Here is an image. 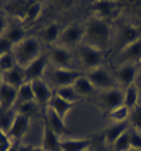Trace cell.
<instances>
[{
  "label": "cell",
  "mask_w": 141,
  "mask_h": 151,
  "mask_svg": "<svg viewBox=\"0 0 141 151\" xmlns=\"http://www.w3.org/2000/svg\"><path fill=\"white\" fill-rule=\"evenodd\" d=\"M84 37L88 45L104 52L110 42V26L108 21L97 17L88 19L84 26Z\"/></svg>",
  "instance_id": "1"
},
{
  "label": "cell",
  "mask_w": 141,
  "mask_h": 151,
  "mask_svg": "<svg viewBox=\"0 0 141 151\" xmlns=\"http://www.w3.org/2000/svg\"><path fill=\"white\" fill-rule=\"evenodd\" d=\"M12 53L17 65L26 68L40 56V43L36 37H26L23 42L13 47Z\"/></svg>",
  "instance_id": "2"
},
{
  "label": "cell",
  "mask_w": 141,
  "mask_h": 151,
  "mask_svg": "<svg viewBox=\"0 0 141 151\" xmlns=\"http://www.w3.org/2000/svg\"><path fill=\"white\" fill-rule=\"evenodd\" d=\"M84 37V26L80 23H70L61 31L57 40V45L64 48H73L80 45V42Z\"/></svg>",
  "instance_id": "3"
},
{
  "label": "cell",
  "mask_w": 141,
  "mask_h": 151,
  "mask_svg": "<svg viewBox=\"0 0 141 151\" xmlns=\"http://www.w3.org/2000/svg\"><path fill=\"white\" fill-rule=\"evenodd\" d=\"M78 56H79V61L80 65L83 66L85 70H93V68L101 67L102 60V52L96 48L88 45V44H83V45H79L78 48Z\"/></svg>",
  "instance_id": "4"
},
{
  "label": "cell",
  "mask_w": 141,
  "mask_h": 151,
  "mask_svg": "<svg viewBox=\"0 0 141 151\" xmlns=\"http://www.w3.org/2000/svg\"><path fill=\"white\" fill-rule=\"evenodd\" d=\"M48 76H49V80L52 81V84H54L57 88H61L67 87V85H74V83L79 78L83 76V74L77 70H73V68L53 67L52 70L48 71Z\"/></svg>",
  "instance_id": "5"
},
{
  "label": "cell",
  "mask_w": 141,
  "mask_h": 151,
  "mask_svg": "<svg viewBox=\"0 0 141 151\" xmlns=\"http://www.w3.org/2000/svg\"><path fill=\"white\" fill-rule=\"evenodd\" d=\"M124 99V91L120 88H111L108 91H102L98 96V105L108 114L111 110L123 105Z\"/></svg>",
  "instance_id": "6"
},
{
  "label": "cell",
  "mask_w": 141,
  "mask_h": 151,
  "mask_svg": "<svg viewBox=\"0 0 141 151\" xmlns=\"http://www.w3.org/2000/svg\"><path fill=\"white\" fill-rule=\"evenodd\" d=\"M85 76L89 79V81L93 84V87L96 89H101V92L108 91V89H111V88H116L114 78L104 67H97V68H93V70H89L87 71Z\"/></svg>",
  "instance_id": "7"
},
{
  "label": "cell",
  "mask_w": 141,
  "mask_h": 151,
  "mask_svg": "<svg viewBox=\"0 0 141 151\" xmlns=\"http://www.w3.org/2000/svg\"><path fill=\"white\" fill-rule=\"evenodd\" d=\"M140 31L136 26L133 25H123L116 32L115 37V48L122 52L124 48L135 43L136 40L140 39Z\"/></svg>",
  "instance_id": "8"
},
{
  "label": "cell",
  "mask_w": 141,
  "mask_h": 151,
  "mask_svg": "<svg viewBox=\"0 0 141 151\" xmlns=\"http://www.w3.org/2000/svg\"><path fill=\"white\" fill-rule=\"evenodd\" d=\"M33 87V92H34V97H35V102L36 105L40 106H47L49 105L51 99H52L54 92L51 89V87L48 85V83L44 79H36V80L30 81Z\"/></svg>",
  "instance_id": "9"
},
{
  "label": "cell",
  "mask_w": 141,
  "mask_h": 151,
  "mask_svg": "<svg viewBox=\"0 0 141 151\" xmlns=\"http://www.w3.org/2000/svg\"><path fill=\"white\" fill-rule=\"evenodd\" d=\"M49 61L57 68H71L73 65V54L67 48L54 45L49 50Z\"/></svg>",
  "instance_id": "10"
},
{
  "label": "cell",
  "mask_w": 141,
  "mask_h": 151,
  "mask_svg": "<svg viewBox=\"0 0 141 151\" xmlns=\"http://www.w3.org/2000/svg\"><path fill=\"white\" fill-rule=\"evenodd\" d=\"M49 62V57L47 54H40L34 62H31L25 68L26 81H33L36 79H43L44 73L47 71V66Z\"/></svg>",
  "instance_id": "11"
},
{
  "label": "cell",
  "mask_w": 141,
  "mask_h": 151,
  "mask_svg": "<svg viewBox=\"0 0 141 151\" xmlns=\"http://www.w3.org/2000/svg\"><path fill=\"white\" fill-rule=\"evenodd\" d=\"M137 74H139V68H137L136 63H129L127 62L123 66L115 70V76L118 83L124 88H128L129 85L135 84Z\"/></svg>",
  "instance_id": "12"
},
{
  "label": "cell",
  "mask_w": 141,
  "mask_h": 151,
  "mask_svg": "<svg viewBox=\"0 0 141 151\" xmlns=\"http://www.w3.org/2000/svg\"><path fill=\"white\" fill-rule=\"evenodd\" d=\"M29 128H30V116L17 114L14 123H13L12 128L7 136L12 142H20L25 137Z\"/></svg>",
  "instance_id": "13"
},
{
  "label": "cell",
  "mask_w": 141,
  "mask_h": 151,
  "mask_svg": "<svg viewBox=\"0 0 141 151\" xmlns=\"http://www.w3.org/2000/svg\"><path fill=\"white\" fill-rule=\"evenodd\" d=\"M44 122H46L48 127H49L57 136H60L61 138H62V136L67 132L65 120L61 118V116H58L51 107H47L44 110Z\"/></svg>",
  "instance_id": "14"
},
{
  "label": "cell",
  "mask_w": 141,
  "mask_h": 151,
  "mask_svg": "<svg viewBox=\"0 0 141 151\" xmlns=\"http://www.w3.org/2000/svg\"><path fill=\"white\" fill-rule=\"evenodd\" d=\"M93 143V138H62L60 147L61 151H87Z\"/></svg>",
  "instance_id": "15"
},
{
  "label": "cell",
  "mask_w": 141,
  "mask_h": 151,
  "mask_svg": "<svg viewBox=\"0 0 141 151\" xmlns=\"http://www.w3.org/2000/svg\"><path fill=\"white\" fill-rule=\"evenodd\" d=\"M18 89L3 83L0 87V110H11L14 107Z\"/></svg>",
  "instance_id": "16"
},
{
  "label": "cell",
  "mask_w": 141,
  "mask_h": 151,
  "mask_svg": "<svg viewBox=\"0 0 141 151\" xmlns=\"http://www.w3.org/2000/svg\"><path fill=\"white\" fill-rule=\"evenodd\" d=\"M116 4L114 1H109V0H100V1H95L92 4V11L95 14H97L96 17L100 19L108 21L110 19L115 13Z\"/></svg>",
  "instance_id": "17"
},
{
  "label": "cell",
  "mask_w": 141,
  "mask_h": 151,
  "mask_svg": "<svg viewBox=\"0 0 141 151\" xmlns=\"http://www.w3.org/2000/svg\"><path fill=\"white\" fill-rule=\"evenodd\" d=\"M3 83L11 85V87H14L17 89H18L20 87H22V85L26 83L25 68L17 65V66H14L12 70L4 73L3 74Z\"/></svg>",
  "instance_id": "18"
},
{
  "label": "cell",
  "mask_w": 141,
  "mask_h": 151,
  "mask_svg": "<svg viewBox=\"0 0 141 151\" xmlns=\"http://www.w3.org/2000/svg\"><path fill=\"white\" fill-rule=\"evenodd\" d=\"M61 137L57 136L52 129L48 127V124L44 122L43 127V139H42V147L47 151H61L60 143H61Z\"/></svg>",
  "instance_id": "19"
},
{
  "label": "cell",
  "mask_w": 141,
  "mask_h": 151,
  "mask_svg": "<svg viewBox=\"0 0 141 151\" xmlns=\"http://www.w3.org/2000/svg\"><path fill=\"white\" fill-rule=\"evenodd\" d=\"M128 129H129V123L128 122L113 123L111 125L108 127V128L104 130V138L106 141V143L111 146L113 143H114L115 141L118 139L124 132H127Z\"/></svg>",
  "instance_id": "20"
},
{
  "label": "cell",
  "mask_w": 141,
  "mask_h": 151,
  "mask_svg": "<svg viewBox=\"0 0 141 151\" xmlns=\"http://www.w3.org/2000/svg\"><path fill=\"white\" fill-rule=\"evenodd\" d=\"M77 105H78V104H70V102L65 101V99H62L61 97H58V96L56 94V92H54V94H53L52 99H51V102H49V105H48V107H51L58 116H61V118L65 120L66 115H67L69 112H70L71 110H73Z\"/></svg>",
  "instance_id": "21"
},
{
  "label": "cell",
  "mask_w": 141,
  "mask_h": 151,
  "mask_svg": "<svg viewBox=\"0 0 141 151\" xmlns=\"http://www.w3.org/2000/svg\"><path fill=\"white\" fill-rule=\"evenodd\" d=\"M120 56H122V58L126 62H129V63L141 62V39L136 40L135 43H132L131 45L124 48L120 52Z\"/></svg>",
  "instance_id": "22"
},
{
  "label": "cell",
  "mask_w": 141,
  "mask_h": 151,
  "mask_svg": "<svg viewBox=\"0 0 141 151\" xmlns=\"http://www.w3.org/2000/svg\"><path fill=\"white\" fill-rule=\"evenodd\" d=\"M61 31H62V30H61L60 25H58L57 22H52L40 31V37H42V40L44 43L53 44V43H57Z\"/></svg>",
  "instance_id": "23"
},
{
  "label": "cell",
  "mask_w": 141,
  "mask_h": 151,
  "mask_svg": "<svg viewBox=\"0 0 141 151\" xmlns=\"http://www.w3.org/2000/svg\"><path fill=\"white\" fill-rule=\"evenodd\" d=\"M30 4H31V1H11L7 4L5 11L13 17H17V18L25 21L26 12L29 9Z\"/></svg>",
  "instance_id": "24"
},
{
  "label": "cell",
  "mask_w": 141,
  "mask_h": 151,
  "mask_svg": "<svg viewBox=\"0 0 141 151\" xmlns=\"http://www.w3.org/2000/svg\"><path fill=\"white\" fill-rule=\"evenodd\" d=\"M29 102H35V97H34L31 83H30V81H26L22 87L18 88L14 107H17V106H20V105H23V104H29Z\"/></svg>",
  "instance_id": "25"
},
{
  "label": "cell",
  "mask_w": 141,
  "mask_h": 151,
  "mask_svg": "<svg viewBox=\"0 0 141 151\" xmlns=\"http://www.w3.org/2000/svg\"><path fill=\"white\" fill-rule=\"evenodd\" d=\"M56 94L62 99H65V101L70 102V104H79V102H82V99H83V97L75 91L74 85H67V87L57 88Z\"/></svg>",
  "instance_id": "26"
},
{
  "label": "cell",
  "mask_w": 141,
  "mask_h": 151,
  "mask_svg": "<svg viewBox=\"0 0 141 151\" xmlns=\"http://www.w3.org/2000/svg\"><path fill=\"white\" fill-rule=\"evenodd\" d=\"M140 101V93H139V88L136 84L129 85L128 88L124 89V99H123V106H126L127 109L132 110L139 105Z\"/></svg>",
  "instance_id": "27"
},
{
  "label": "cell",
  "mask_w": 141,
  "mask_h": 151,
  "mask_svg": "<svg viewBox=\"0 0 141 151\" xmlns=\"http://www.w3.org/2000/svg\"><path fill=\"white\" fill-rule=\"evenodd\" d=\"M17 111L14 109L11 110H0V130L5 134H8V132L11 130L13 123L16 120Z\"/></svg>",
  "instance_id": "28"
},
{
  "label": "cell",
  "mask_w": 141,
  "mask_h": 151,
  "mask_svg": "<svg viewBox=\"0 0 141 151\" xmlns=\"http://www.w3.org/2000/svg\"><path fill=\"white\" fill-rule=\"evenodd\" d=\"M4 36L11 42L12 45L14 47L26 39V31L22 26H11L5 30Z\"/></svg>",
  "instance_id": "29"
},
{
  "label": "cell",
  "mask_w": 141,
  "mask_h": 151,
  "mask_svg": "<svg viewBox=\"0 0 141 151\" xmlns=\"http://www.w3.org/2000/svg\"><path fill=\"white\" fill-rule=\"evenodd\" d=\"M74 88H75V91H77L78 93L82 96V97L91 96L95 92V89H96L93 87V84L89 81V79L87 76H84V75H83V76H80L74 83Z\"/></svg>",
  "instance_id": "30"
},
{
  "label": "cell",
  "mask_w": 141,
  "mask_h": 151,
  "mask_svg": "<svg viewBox=\"0 0 141 151\" xmlns=\"http://www.w3.org/2000/svg\"><path fill=\"white\" fill-rule=\"evenodd\" d=\"M129 112H131V110L122 105L119 107L111 110L110 112H108V116L113 123H124V122H128Z\"/></svg>",
  "instance_id": "31"
},
{
  "label": "cell",
  "mask_w": 141,
  "mask_h": 151,
  "mask_svg": "<svg viewBox=\"0 0 141 151\" xmlns=\"http://www.w3.org/2000/svg\"><path fill=\"white\" fill-rule=\"evenodd\" d=\"M43 12V4L40 1H31V4H30L29 9H27L26 12V17H25V21L26 23H33L35 22L38 18L40 17Z\"/></svg>",
  "instance_id": "32"
},
{
  "label": "cell",
  "mask_w": 141,
  "mask_h": 151,
  "mask_svg": "<svg viewBox=\"0 0 141 151\" xmlns=\"http://www.w3.org/2000/svg\"><path fill=\"white\" fill-rule=\"evenodd\" d=\"M131 129V128H129ZM129 129L124 132L118 139L111 145L113 151H128L131 149V138H129Z\"/></svg>",
  "instance_id": "33"
},
{
  "label": "cell",
  "mask_w": 141,
  "mask_h": 151,
  "mask_svg": "<svg viewBox=\"0 0 141 151\" xmlns=\"http://www.w3.org/2000/svg\"><path fill=\"white\" fill-rule=\"evenodd\" d=\"M14 66H17V62H16L14 56H13L12 52L0 56V70L3 71V74L7 73V71H9V70H12Z\"/></svg>",
  "instance_id": "34"
},
{
  "label": "cell",
  "mask_w": 141,
  "mask_h": 151,
  "mask_svg": "<svg viewBox=\"0 0 141 151\" xmlns=\"http://www.w3.org/2000/svg\"><path fill=\"white\" fill-rule=\"evenodd\" d=\"M129 122L133 129L141 132V104L137 105L135 109L131 110L129 112Z\"/></svg>",
  "instance_id": "35"
},
{
  "label": "cell",
  "mask_w": 141,
  "mask_h": 151,
  "mask_svg": "<svg viewBox=\"0 0 141 151\" xmlns=\"http://www.w3.org/2000/svg\"><path fill=\"white\" fill-rule=\"evenodd\" d=\"M36 106V102H29V104H23V105H20L14 107V110L17 111V114H21V115H26V116H30L31 112L34 111Z\"/></svg>",
  "instance_id": "36"
},
{
  "label": "cell",
  "mask_w": 141,
  "mask_h": 151,
  "mask_svg": "<svg viewBox=\"0 0 141 151\" xmlns=\"http://www.w3.org/2000/svg\"><path fill=\"white\" fill-rule=\"evenodd\" d=\"M129 138H131V147L141 149V132L133 128L129 129Z\"/></svg>",
  "instance_id": "37"
},
{
  "label": "cell",
  "mask_w": 141,
  "mask_h": 151,
  "mask_svg": "<svg viewBox=\"0 0 141 151\" xmlns=\"http://www.w3.org/2000/svg\"><path fill=\"white\" fill-rule=\"evenodd\" d=\"M12 49H13V45L11 44V42L4 35H0V56L12 52Z\"/></svg>",
  "instance_id": "38"
},
{
  "label": "cell",
  "mask_w": 141,
  "mask_h": 151,
  "mask_svg": "<svg viewBox=\"0 0 141 151\" xmlns=\"http://www.w3.org/2000/svg\"><path fill=\"white\" fill-rule=\"evenodd\" d=\"M7 29H8V27H7V19H5V17L3 16V14H0V35H4V32H5Z\"/></svg>",
  "instance_id": "39"
},
{
  "label": "cell",
  "mask_w": 141,
  "mask_h": 151,
  "mask_svg": "<svg viewBox=\"0 0 141 151\" xmlns=\"http://www.w3.org/2000/svg\"><path fill=\"white\" fill-rule=\"evenodd\" d=\"M135 84L137 85V88H139V93H140V102H141V70H139V74H137V78H136Z\"/></svg>",
  "instance_id": "40"
},
{
  "label": "cell",
  "mask_w": 141,
  "mask_h": 151,
  "mask_svg": "<svg viewBox=\"0 0 141 151\" xmlns=\"http://www.w3.org/2000/svg\"><path fill=\"white\" fill-rule=\"evenodd\" d=\"M20 145H21L20 142H12V145L8 151H20Z\"/></svg>",
  "instance_id": "41"
},
{
  "label": "cell",
  "mask_w": 141,
  "mask_h": 151,
  "mask_svg": "<svg viewBox=\"0 0 141 151\" xmlns=\"http://www.w3.org/2000/svg\"><path fill=\"white\" fill-rule=\"evenodd\" d=\"M34 151H47V150H44L43 147H34Z\"/></svg>",
  "instance_id": "42"
},
{
  "label": "cell",
  "mask_w": 141,
  "mask_h": 151,
  "mask_svg": "<svg viewBox=\"0 0 141 151\" xmlns=\"http://www.w3.org/2000/svg\"><path fill=\"white\" fill-rule=\"evenodd\" d=\"M1 84H3V71L0 70V87H1Z\"/></svg>",
  "instance_id": "43"
},
{
  "label": "cell",
  "mask_w": 141,
  "mask_h": 151,
  "mask_svg": "<svg viewBox=\"0 0 141 151\" xmlns=\"http://www.w3.org/2000/svg\"><path fill=\"white\" fill-rule=\"evenodd\" d=\"M128 151H141V149H133V147H131Z\"/></svg>",
  "instance_id": "44"
},
{
  "label": "cell",
  "mask_w": 141,
  "mask_h": 151,
  "mask_svg": "<svg viewBox=\"0 0 141 151\" xmlns=\"http://www.w3.org/2000/svg\"><path fill=\"white\" fill-rule=\"evenodd\" d=\"M87 151H95V150H92V149H89V150H87Z\"/></svg>",
  "instance_id": "45"
}]
</instances>
